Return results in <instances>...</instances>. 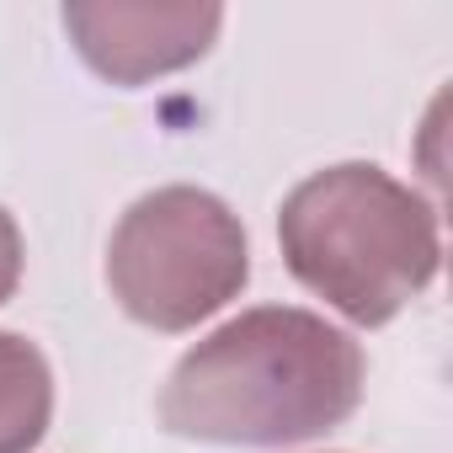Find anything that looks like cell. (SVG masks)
Segmentation results:
<instances>
[{"instance_id":"7a4b0ae2","label":"cell","mask_w":453,"mask_h":453,"mask_svg":"<svg viewBox=\"0 0 453 453\" xmlns=\"http://www.w3.org/2000/svg\"><path fill=\"white\" fill-rule=\"evenodd\" d=\"M288 273L352 326H389L442 267L437 208L384 165L347 160L304 176L278 208Z\"/></svg>"},{"instance_id":"6da1fadb","label":"cell","mask_w":453,"mask_h":453,"mask_svg":"<svg viewBox=\"0 0 453 453\" xmlns=\"http://www.w3.org/2000/svg\"><path fill=\"white\" fill-rule=\"evenodd\" d=\"M363 373V347L326 315L257 304L181 352L160 389V421L219 448H294L357 411Z\"/></svg>"},{"instance_id":"5b68a950","label":"cell","mask_w":453,"mask_h":453,"mask_svg":"<svg viewBox=\"0 0 453 453\" xmlns=\"http://www.w3.org/2000/svg\"><path fill=\"white\" fill-rule=\"evenodd\" d=\"M54 421V373L49 357L17 336L0 331V453H33Z\"/></svg>"},{"instance_id":"8992f818","label":"cell","mask_w":453,"mask_h":453,"mask_svg":"<svg viewBox=\"0 0 453 453\" xmlns=\"http://www.w3.org/2000/svg\"><path fill=\"white\" fill-rule=\"evenodd\" d=\"M22 283V230H17V219L0 208V304H6Z\"/></svg>"},{"instance_id":"3957f363","label":"cell","mask_w":453,"mask_h":453,"mask_svg":"<svg viewBox=\"0 0 453 453\" xmlns=\"http://www.w3.org/2000/svg\"><path fill=\"white\" fill-rule=\"evenodd\" d=\"M251 283L241 213L203 187H155L107 241V288L118 310L150 331H192Z\"/></svg>"},{"instance_id":"277c9868","label":"cell","mask_w":453,"mask_h":453,"mask_svg":"<svg viewBox=\"0 0 453 453\" xmlns=\"http://www.w3.org/2000/svg\"><path fill=\"white\" fill-rule=\"evenodd\" d=\"M219 27V6H118V0H70L65 6V33L75 54L123 91L197 65L213 49Z\"/></svg>"}]
</instances>
